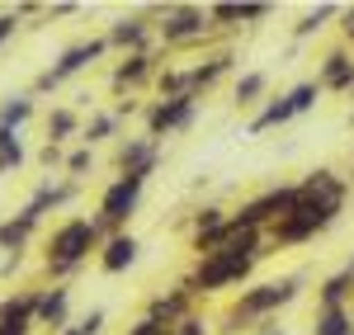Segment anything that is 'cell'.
Here are the masks:
<instances>
[{"label": "cell", "instance_id": "cell-1", "mask_svg": "<svg viewBox=\"0 0 354 335\" xmlns=\"http://www.w3.org/2000/svg\"><path fill=\"white\" fill-rule=\"evenodd\" d=\"M302 274H283V279H260V283H245L241 293L222 307V335H255L265 321H274L283 307H293L302 298Z\"/></svg>", "mask_w": 354, "mask_h": 335}, {"label": "cell", "instance_id": "cell-2", "mask_svg": "<svg viewBox=\"0 0 354 335\" xmlns=\"http://www.w3.org/2000/svg\"><path fill=\"white\" fill-rule=\"evenodd\" d=\"M100 246H104V231H100V222L90 213L62 218L43 236V274H48V283H71L100 255Z\"/></svg>", "mask_w": 354, "mask_h": 335}, {"label": "cell", "instance_id": "cell-3", "mask_svg": "<svg viewBox=\"0 0 354 335\" xmlns=\"http://www.w3.org/2000/svg\"><path fill=\"white\" fill-rule=\"evenodd\" d=\"M255 269H260V255H236V251H208L198 255L189 265V274H185V288L194 293V303L198 298H227L232 288H245V283L255 279Z\"/></svg>", "mask_w": 354, "mask_h": 335}, {"label": "cell", "instance_id": "cell-4", "mask_svg": "<svg viewBox=\"0 0 354 335\" xmlns=\"http://www.w3.org/2000/svg\"><path fill=\"white\" fill-rule=\"evenodd\" d=\"M218 28L208 19V5H156V48L161 52H189L203 48Z\"/></svg>", "mask_w": 354, "mask_h": 335}, {"label": "cell", "instance_id": "cell-5", "mask_svg": "<svg viewBox=\"0 0 354 335\" xmlns=\"http://www.w3.org/2000/svg\"><path fill=\"white\" fill-rule=\"evenodd\" d=\"M147 180L151 175H113L109 184L100 189L95 198V222L104 236H118V231H128V222L137 218V208H142V198H147Z\"/></svg>", "mask_w": 354, "mask_h": 335}, {"label": "cell", "instance_id": "cell-6", "mask_svg": "<svg viewBox=\"0 0 354 335\" xmlns=\"http://www.w3.org/2000/svg\"><path fill=\"white\" fill-rule=\"evenodd\" d=\"M293 208H298V184H270V189H260V194L241 198V203L232 208V222L241 227V231H260V236H270Z\"/></svg>", "mask_w": 354, "mask_h": 335}, {"label": "cell", "instance_id": "cell-7", "mask_svg": "<svg viewBox=\"0 0 354 335\" xmlns=\"http://www.w3.org/2000/svg\"><path fill=\"white\" fill-rule=\"evenodd\" d=\"M100 57H109V43H104V33H95V38H81V43H71V48H62V57H57L53 66H43L38 76H33V85H28V95L38 99V95H48V90H62V85L71 81V76H81V71H90Z\"/></svg>", "mask_w": 354, "mask_h": 335}, {"label": "cell", "instance_id": "cell-8", "mask_svg": "<svg viewBox=\"0 0 354 335\" xmlns=\"http://www.w3.org/2000/svg\"><path fill=\"white\" fill-rule=\"evenodd\" d=\"M194 118H198L194 95H151L142 104V133L151 142H165L175 133H185V128H194Z\"/></svg>", "mask_w": 354, "mask_h": 335}, {"label": "cell", "instance_id": "cell-9", "mask_svg": "<svg viewBox=\"0 0 354 335\" xmlns=\"http://www.w3.org/2000/svg\"><path fill=\"white\" fill-rule=\"evenodd\" d=\"M340 222V213L335 208H317V203H302L298 198V208L283 218V222L274 227L270 236V251H288V246H307V241H317L322 231H330V227Z\"/></svg>", "mask_w": 354, "mask_h": 335}, {"label": "cell", "instance_id": "cell-10", "mask_svg": "<svg viewBox=\"0 0 354 335\" xmlns=\"http://www.w3.org/2000/svg\"><path fill=\"white\" fill-rule=\"evenodd\" d=\"M170 61V52H161V48H151V52H128L113 61L109 71V90L118 95V99H133L137 90H147V85H156V76H161V66Z\"/></svg>", "mask_w": 354, "mask_h": 335}, {"label": "cell", "instance_id": "cell-11", "mask_svg": "<svg viewBox=\"0 0 354 335\" xmlns=\"http://www.w3.org/2000/svg\"><path fill=\"white\" fill-rule=\"evenodd\" d=\"M104 43H109V52H118V57L151 52V48H156V5H151V10H133V15H118V19L104 28Z\"/></svg>", "mask_w": 354, "mask_h": 335}, {"label": "cell", "instance_id": "cell-12", "mask_svg": "<svg viewBox=\"0 0 354 335\" xmlns=\"http://www.w3.org/2000/svg\"><path fill=\"white\" fill-rule=\"evenodd\" d=\"M227 231H232V208L203 203V208L189 218V251H194V260L208 255V251H218L222 241H227Z\"/></svg>", "mask_w": 354, "mask_h": 335}, {"label": "cell", "instance_id": "cell-13", "mask_svg": "<svg viewBox=\"0 0 354 335\" xmlns=\"http://www.w3.org/2000/svg\"><path fill=\"white\" fill-rule=\"evenodd\" d=\"M161 161H165V146L151 142L147 133L142 137H118V146H113V175H156Z\"/></svg>", "mask_w": 354, "mask_h": 335}, {"label": "cell", "instance_id": "cell-14", "mask_svg": "<svg viewBox=\"0 0 354 335\" xmlns=\"http://www.w3.org/2000/svg\"><path fill=\"white\" fill-rule=\"evenodd\" d=\"M38 288L43 283L0 298V335H33L38 331Z\"/></svg>", "mask_w": 354, "mask_h": 335}, {"label": "cell", "instance_id": "cell-15", "mask_svg": "<svg viewBox=\"0 0 354 335\" xmlns=\"http://www.w3.org/2000/svg\"><path fill=\"white\" fill-rule=\"evenodd\" d=\"M312 81L322 85V95H354V52L345 43H335L322 61H317V76Z\"/></svg>", "mask_w": 354, "mask_h": 335}, {"label": "cell", "instance_id": "cell-16", "mask_svg": "<svg viewBox=\"0 0 354 335\" xmlns=\"http://www.w3.org/2000/svg\"><path fill=\"white\" fill-rule=\"evenodd\" d=\"M76 198H81V184H76V180H66V175H48V180H38V189L28 194L24 208L38 218V222H43L48 213L66 208V203H76Z\"/></svg>", "mask_w": 354, "mask_h": 335}, {"label": "cell", "instance_id": "cell-17", "mask_svg": "<svg viewBox=\"0 0 354 335\" xmlns=\"http://www.w3.org/2000/svg\"><path fill=\"white\" fill-rule=\"evenodd\" d=\"M71 326V283H43L38 288V331L62 335Z\"/></svg>", "mask_w": 354, "mask_h": 335}, {"label": "cell", "instance_id": "cell-18", "mask_svg": "<svg viewBox=\"0 0 354 335\" xmlns=\"http://www.w3.org/2000/svg\"><path fill=\"white\" fill-rule=\"evenodd\" d=\"M270 15H274V5H255V0H245V5H236V0H218V5H208V19H213V28H222V33L255 28V24H265Z\"/></svg>", "mask_w": 354, "mask_h": 335}, {"label": "cell", "instance_id": "cell-19", "mask_svg": "<svg viewBox=\"0 0 354 335\" xmlns=\"http://www.w3.org/2000/svg\"><path fill=\"white\" fill-rule=\"evenodd\" d=\"M189 312H198L194 293L185 288V283H175V288H165V293H151V298H147V307H142V316H151V321H165V326H180Z\"/></svg>", "mask_w": 354, "mask_h": 335}, {"label": "cell", "instance_id": "cell-20", "mask_svg": "<svg viewBox=\"0 0 354 335\" xmlns=\"http://www.w3.org/2000/svg\"><path fill=\"white\" fill-rule=\"evenodd\" d=\"M137 255H142V241H137L133 231H118V236H104V246H100V255H95V265H100V274L118 279V274H128V269L137 265Z\"/></svg>", "mask_w": 354, "mask_h": 335}, {"label": "cell", "instance_id": "cell-21", "mask_svg": "<svg viewBox=\"0 0 354 335\" xmlns=\"http://www.w3.org/2000/svg\"><path fill=\"white\" fill-rule=\"evenodd\" d=\"M293 118H302L298 104H293V95H288V90H283V95H270V99L255 109V118L245 123V137H265L274 128H288Z\"/></svg>", "mask_w": 354, "mask_h": 335}, {"label": "cell", "instance_id": "cell-22", "mask_svg": "<svg viewBox=\"0 0 354 335\" xmlns=\"http://www.w3.org/2000/svg\"><path fill=\"white\" fill-rule=\"evenodd\" d=\"M81 128H85V113L76 104H53V109L43 113V142H57V146H66V142H81Z\"/></svg>", "mask_w": 354, "mask_h": 335}, {"label": "cell", "instance_id": "cell-23", "mask_svg": "<svg viewBox=\"0 0 354 335\" xmlns=\"http://www.w3.org/2000/svg\"><path fill=\"white\" fill-rule=\"evenodd\" d=\"M38 227L43 222H38L28 208H19L15 218H5V222H0V255H24L28 241L38 236Z\"/></svg>", "mask_w": 354, "mask_h": 335}, {"label": "cell", "instance_id": "cell-24", "mask_svg": "<svg viewBox=\"0 0 354 335\" xmlns=\"http://www.w3.org/2000/svg\"><path fill=\"white\" fill-rule=\"evenodd\" d=\"M270 99V71H241L232 81V104L236 109H260Z\"/></svg>", "mask_w": 354, "mask_h": 335}, {"label": "cell", "instance_id": "cell-25", "mask_svg": "<svg viewBox=\"0 0 354 335\" xmlns=\"http://www.w3.org/2000/svg\"><path fill=\"white\" fill-rule=\"evenodd\" d=\"M118 128H123V123H118V113H113V109H90V113H85V128H81V146L95 151V146H104V142L118 137Z\"/></svg>", "mask_w": 354, "mask_h": 335}, {"label": "cell", "instance_id": "cell-26", "mask_svg": "<svg viewBox=\"0 0 354 335\" xmlns=\"http://www.w3.org/2000/svg\"><path fill=\"white\" fill-rule=\"evenodd\" d=\"M317 307H354V279L350 269H335L317 283Z\"/></svg>", "mask_w": 354, "mask_h": 335}, {"label": "cell", "instance_id": "cell-27", "mask_svg": "<svg viewBox=\"0 0 354 335\" xmlns=\"http://www.w3.org/2000/svg\"><path fill=\"white\" fill-rule=\"evenodd\" d=\"M38 118V99L33 95H10V99H0V128H10V133H24V123Z\"/></svg>", "mask_w": 354, "mask_h": 335}, {"label": "cell", "instance_id": "cell-28", "mask_svg": "<svg viewBox=\"0 0 354 335\" xmlns=\"http://www.w3.org/2000/svg\"><path fill=\"white\" fill-rule=\"evenodd\" d=\"M312 335H354V307H317Z\"/></svg>", "mask_w": 354, "mask_h": 335}, {"label": "cell", "instance_id": "cell-29", "mask_svg": "<svg viewBox=\"0 0 354 335\" xmlns=\"http://www.w3.org/2000/svg\"><path fill=\"white\" fill-rule=\"evenodd\" d=\"M28 161V146L19 133H10V128H0V175H15V170Z\"/></svg>", "mask_w": 354, "mask_h": 335}, {"label": "cell", "instance_id": "cell-30", "mask_svg": "<svg viewBox=\"0 0 354 335\" xmlns=\"http://www.w3.org/2000/svg\"><path fill=\"white\" fill-rule=\"evenodd\" d=\"M330 19H340V5H317V10H307L298 24H293V38H312V33H322V28L330 24Z\"/></svg>", "mask_w": 354, "mask_h": 335}, {"label": "cell", "instance_id": "cell-31", "mask_svg": "<svg viewBox=\"0 0 354 335\" xmlns=\"http://www.w3.org/2000/svg\"><path fill=\"white\" fill-rule=\"evenodd\" d=\"M90 170H95V151H90V146H71L62 175H66V180H76V184H85V175H90Z\"/></svg>", "mask_w": 354, "mask_h": 335}, {"label": "cell", "instance_id": "cell-32", "mask_svg": "<svg viewBox=\"0 0 354 335\" xmlns=\"http://www.w3.org/2000/svg\"><path fill=\"white\" fill-rule=\"evenodd\" d=\"M175 335H218V321H213L208 312H189V316L175 326Z\"/></svg>", "mask_w": 354, "mask_h": 335}, {"label": "cell", "instance_id": "cell-33", "mask_svg": "<svg viewBox=\"0 0 354 335\" xmlns=\"http://www.w3.org/2000/svg\"><path fill=\"white\" fill-rule=\"evenodd\" d=\"M288 95H293L298 113H312V109H317V99H322V85H317V81H298Z\"/></svg>", "mask_w": 354, "mask_h": 335}, {"label": "cell", "instance_id": "cell-34", "mask_svg": "<svg viewBox=\"0 0 354 335\" xmlns=\"http://www.w3.org/2000/svg\"><path fill=\"white\" fill-rule=\"evenodd\" d=\"M33 161H38L43 170H62V166H66V146H57V142H43Z\"/></svg>", "mask_w": 354, "mask_h": 335}, {"label": "cell", "instance_id": "cell-35", "mask_svg": "<svg viewBox=\"0 0 354 335\" xmlns=\"http://www.w3.org/2000/svg\"><path fill=\"white\" fill-rule=\"evenodd\" d=\"M104 326H109V312H104V307H90L81 321H76V331H81V335H104Z\"/></svg>", "mask_w": 354, "mask_h": 335}, {"label": "cell", "instance_id": "cell-36", "mask_svg": "<svg viewBox=\"0 0 354 335\" xmlns=\"http://www.w3.org/2000/svg\"><path fill=\"white\" fill-rule=\"evenodd\" d=\"M123 335H175V326H165V321H151V316H137L133 326Z\"/></svg>", "mask_w": 354, "mask_h": 335}, {"label": "cell", "instance_id": "cell-37", "mask_svg": "<svg viewBox=\"0 0 354 335\" xmlns=\"http://www.w3.org/2000/svg\"><path fill=\"white\" fill-rule=\"evenodd\" d=\"M19 24H24V19H19V10H10V15H0V48H5V43H10V38L19 33Z\"/></svg>", "mask_w": 354, "mask_h": 335}, {"label": "cell", "instance_id": "cell-38", "mask_svg": "<svg viewBox=\"0 0 354 335\" xmlns=\"http://www.w3.org/2000/svg\"><path fill=\"white\" fill-rule=\"evenodd\" d=\"M340 38H345V48L354 43V5H340Z\"/></svg>", "mask_w": 354, "mask_h": 335}, {"label": "cell", "instance_id": "cell-39", "mask_svg": "<svg viewBox=\"0 0 354 335\" xmlns=\"http://www.w3.org/2000/svg\"><path fill=\"white\" fill-rule=\"evenodd\" d=\"M255 335H288V331H283L279 321H265V326H260V331H255Z\"/></svg>", "mask_w": 354, "mask_h": 335}, {"label": "cell", "instance_id": "cell-40", "mask_svg": "<svg viewBox=\"0 0 354 335\" xmlns=\"http://www.w3.org/2000/svg\"><path fill=\"white\" fill-rule=\"evenodd\" d=\"M62 335H81V331H76V321H71V326H66V331H62Z\"/></svg>", "mask_w": 354, "mask_h": 335}, {"label": "cell", "instance_id": "cell-41", "mask_svg": "<svg viewBox=\"0 0 354 335\" xmlns=\"http://www.w3.org/2000/svg\"><path fill=\"white\" fill-rule=\"evenodd\" d=\"M345 269H350V279H354V255H350V260H345Z\"/></svg>", "mask_w": 354, "mask_h": 335}, {"label": "cell", "instance_id": "cell-42", "mask_svg": "<svg viewBox=\"0 0 354 335\" xmlns=\"http://www.w3.org/2000/svg\"><path fill=\"white\" fill-rule=\"evenodd\" d=\"M350 123H354V113H350Z\"/></svg>", "mask_w": 354, "mask_h": 335}]
</instances>
